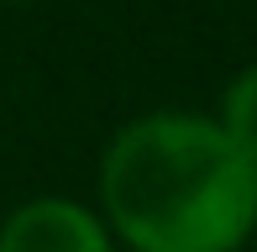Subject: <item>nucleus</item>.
Wrapping results in <instances>:
<instances>
[{"label": "nucleus", "instance_id": "2", "mask_svg": "<svg viewBox=\"0 0 257 252\" xmlns=\"http://www.w3.org/2000/svg\"><path fill=\"white\" fill-rule=\"evenodd\" d=\"M0 252H115L95 205L74 194H37L0 221Z\"/></svg>", "mask_w": 257, "mask_h": 252}, {"label": "nucleus", "instance_id": "4", "mask_svg": "<svg viewBox=\"0 0 257 252\" xmlns=\"http://www.w3.org/2000/svg\"><path fill=\"white\" fill-rule=\"evenodd\" d=\"M6 6H37V0H6Z\"/></svg>", "mask_w": 257, "mask_h": 252}, {"label": "nucleus", "instance_id": "1", "mask_svg": "<svg viewBox=\"0 0 257 252\" xmlns=\"http://www.w3.org/2000/svg\"><path fill=\"white\" fill-rule=\"evenodd\" d=\"M100 215L132 252H241L257 231V163L200 110H147L100 153Z\"/></svg>", "mask_w": 257, "mask_h": 252}, {"label": "nucleus", "instance_id": "3", "mask_svg": "<svg viewBox=\"0 0 257 252\" xmlns=\"http://www.w3.org/2000/svg\"><path fill=\"white\" fill-rule=\"evenodd\" d=\"M215 121H220V132H226L231 142H236L241 153L257 163V63H247L241 74H231V79H226Z\"/></svg>", "mask_w": 257, "mask_h": 252}]
</instances>
